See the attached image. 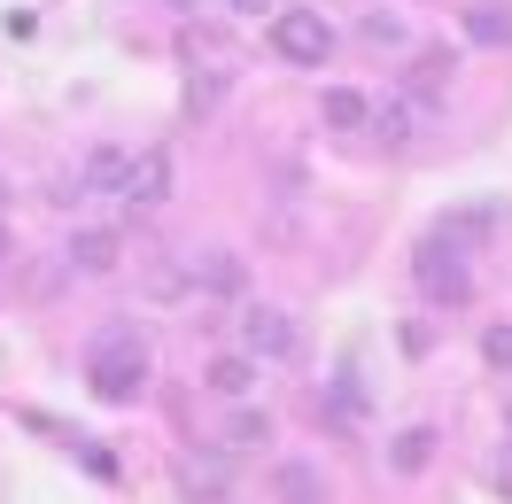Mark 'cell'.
I'll use <instances>...</instances> for the list:
<instances>
[{"label":"cell","instance_id":"cell-1","mask_svg":"<svg viewBox=\"0 0 512 504\" xmlns=\"http://www.w3.org/2000/svg\"><path fill=\"white\" fill-rule=\"evenodd\" d=\"M86 388H94L101 404H140L148 396V342H140V326H101L94 342H86Z\"/></svg>","mask_w":512,"mask_h":504},{"label":"cell","instance_id":"cell-2","mask_svg":"<svg viewBox=\"0 0 512 504\" xmlns=\"http://www.w3.org/2000/svg\"><path fill=\"white\" fill-rule=\"evenodd\" d=\"M412 280L427 303H443V311H466L474 303V272H466V249L458 241H443V233H427L412 256Z\"/></svg>","mask_w":512,"mask_h":504},{"label":"cell","instance_id":"cell-3","mask_svg":"<svg viewBox=\"0 0 512 504\" xmlns=\"http://www.w3.org/2000/svg\"><path fill=\"white\" fill-rule=\"evenodd\" d=\"M264 39H272V55L295 63V70H326V55H334V24H326L319 8H272Z\"/></svg>","mask_w":512,"mask_h":504},{"label":"cell","instance_id":"cell-4","mask_svg":"<svg viewBox=\"0 0 512 504\" xmlns=\"http://www.w3.org/2000/svg\"><path fill=\"white\" fill-rule=\"evenodd\" d=\"M171 481H179L187 504H225L233 497V450H225V442H194V450H179Z\"/></svg>","mask_w":512,"mask_h":504},{"label":"cell","instance_id":"cell-5","mask_svg":"<svg viewBox=\"0 0 512 504\" xmlns=\"http://www.w3.org/2000/svg\"><path fill=\"white\" fill-rule=\"evenodd\" d=\"M241 349H249L256 365H280V357L303 349V326H295V311H280V303H249V311H241Z\"/></svg>","mask_w":512,"mask_h":504},{"label":"cell","instance_id":"cell-6","mask_svg":"<svg viewBox=\"0 0 512 504\" xmlns=\"http://www.w3.org/2000/svg\"><path fill=\"white\" fill-rule=\"evenodd\" d=\"M505 202H497V194H489V202H466V210H443V225H435V233H443V241H458V249H481V241H497V233H505Z\"/></svg>","mask_w":512,"mask_h":504},{"label":"cell","instance_id":"cell-7","mask_svg":"<svg viewBox=\"0 0 512 504\" xmlns=\"http://www.w3.org/2000/svg\"><path fill=\"white\" fill-rule=\"evenodd\" d=\"M187 280H194V295H241V287H249V264L233 249H202V256H187Z\"/></svg>","mask_w":512,"mask_h":504},{"label":"cell","instance_id":"cell-8","mask_svg":"<svg viewBox=\"0 0 512 504\" xmlns=\"http://www.w3.org/2000/svg\"><path fill=\"white\" fill-rule=\"evenodd\" d=\"M117 202H132V210H156V202H171V156L163 148H140L132 156V179H125V194Z\"/></svg>","mask_w":512,"mask_h":504},{"label":"cell","instance_id":"cell-9","mask_svg":"<svg viewBox=\"0 0 512 504\" xmlns=\"http://www.w3.org/2000/svg\"><path fill=\"white\" fill-rule=\"evenodd\" d=\"M125 179H132V148H94L78 163V179H70V202L78 194H125Z\"/></svg>","mask_w":512,"mask_h":504},{"label":"cell","instance_id":"cell-10","mask_svg":"<svg viewBox=\"0 0 512 504\" xmlns=\"http://www.w3.org/2000/svg\"><path fill=\"white\" fill-rule=\"evenodd\" d=\"M427 117H435V109H427L419 94H381V101H373V132H381L388 148H404V140H412Z\"/></svg>","mask_w":512,"mask_h":504},{"label":"cell","instance_id":"cell-11","mask_svg":"<svg viewBox=\"0 0 512 504\" xmlns=\"http://www.w3.org/2000/svg\"><path fill=\"white\" fill-rule=\"evenodd\" d=\"M117 233H101V225H86V233H70V249H63V264L70 272H86V280H101V272H117Z\"/></svg>","mask_w":512,"mask_h":504},{"label":"cell","instance_id":"cell-12","mask_svg":"<svg viewBox=\"0 0 512 504\" xmlns=\"http://www.w3.org/2000/svg\"><path fill=\"white\" fill-rule=\"evenodd\" d=\"M458 24H466L474 47H512V0H466Z\"/></svg>","mask_w":512,"mask_h":504},{"label":"cell","instance_id":"cell-13","mask_svg":"<svg viewBox=\"0 0 512 504\" xmlns=\"http://www.w3.org/2000/svg\"><path fill=\"white\" fill-rule=\"evenodd\" d=\"M450 70H458V55H450V47H419L412 70H404V94H419L427 109H435V101H443V86H450Z\"/></svg>","mask_w":512,"mask_h":504},{"label":"cell","instance_id":"cell-14","mask_svg":"<svg viewBox=\"0 0 512 504\" xmlns=\"http://www.w3.org/2000/svg\"><path fill=\"white\" fill-rule=\"evenodd\" d=\"M202 388H210V396H225V404H241V396L256 388V357H249V349H225V357H210Z\"/></svg>","mask_w":512,"mask_h":504},{"label":"cell","instance_id":"cell-15","mask_svg":"<svg viewBox=\"0 0 512 504\" xmlns=\"http://www.w3.org/2000/svg\"><path fill=\"white\" fill-rule=\"evenodd\" d=\"M319 117H326V132H373V101L357 94V86H326Z\"/></svg>","mask_w":512,"mask_h":504},{"label":"cell","instance_id":"cell-16","mask_svg":"<svg viewBox=\"0 0 512 504\" xmlns=\"http://www.w3.org/2000/svg\"><path fill=\"white\" fill-rule=\"evenodd\" d=\"M272 497L280 504H326V473L311 458H288V466L272 473Z\"/></svg>","mask_w":512,"mask_h":504},{"label":"cell","instance_id":"cell-17","mask_svg":"<svg viewBox=\"0 0 512 504\" xmlns=\"http://www.w3.org/2000/svg\"><path fill=\"white\" fill-rule=\"evenodd\" d=\"M179 55H187V63L225 70V63H233V39H225L218 24H187V32H179Z\"/></svg>","mask_w":512,"mask_h":504},{"label":"cell","instance_id":"cell-18","mask_svg":"<svg viewBox=\"0 0 512 504\" xmlns=\"http://www.w3.org/2000/svg\"><path fill=\"white\" fill-rule=\"evenodd\" d=\"M218 442L233 450V458H249V450H264V442H272V419H264V411H233Z\"/></svg>","mask_w":512,"mask_h":504},{"label":"cell","instance_id":"cell-19","mask_svg":"<svg viewBox=\"0 0 512 504\" xmlns=\"http://www.w3.org/2000/svg\"><path fill=\"white\" fill-rule=\"evenodd\" d=\"M427 458H435V427H404L388 442V466L396 473H427Z\"/></svg>","mask_w":512,"mask_h":504},{"label":"cell","instance_id":"cell-20","mask_svg":"<svg viewBox=\"0 0 512 504\" xmlns=\"http://www.w3.org/2000/svg\"><path fill=\"white\" fill-rule=\"evenodd\" d=\"M357 39H365V47H404V24H396L388 8H373V16L357 24Z\"/></svg>","mask_w":512,"mask_h":504},{"label":"cell","instance_id":"cell-21","mask_svg":"<svg viewBox=\"0 0 512 504\" xmlns=\"http://www.w3.org/2000/svg\"><path fill=\"white\" fill-rule=\"evenodd\" d=\"M481 357H489L497 373H512V326H489V334H481Z\"/></svg>","mask_w":512,"mask_h":504},{"label":"cell","instance_id":"cell-22","mask_svg":"<svg viewBox=\"0 0 512 504\" xmlns=\"http://www.w3.org/2000/svg\"><path fill=\"white\" fill-rule=\"evenodd\" d=\"M497 497L512 504V450H505V458H497Z\"/></svg>","mask_w":512,"mask_h":504},{"label":"cell","instance_id":"cell-23","mask_svg":"<svg viewBox=\"0 0 512 504\" xmlns=\"http://www.w3.org/2000/svg\"><path fill=\"white\" fill-rule=\"evenodd\" d=\"M225 8H233V16H256V8H272V0H225Z\"/></svg>","mask_w":512,"mask_h":504},{"label":"cell","instance_id":"cell-24","mask_svg":"<svg viewBox=\"0 0 512 504\" xmlns=\"http://www.w3.org/2000/svg\"><path fill=\"white\" fill-rule=\"evenodd\" d=\"M163 8H179V16H194V0H163Z\"/></svg>","mask_w":512,"mask_h":504},{"label":"cell","instance_id":"cell-25","mask_svg":"<svg viewBox=\"0 0 512 504\" xmlns=\"http://www.w3.org/2000/svg\"><path fill=\"white\" fill-rule=\"evenodd\" d=\"M0 256H8V218H0Z\"/></svg>","mask_w":512,"mask_h":504},{"label":"cell","instance_id":"cell-26","mask_svg":"<svg viewBox=\"0 0 512 504\" xmlns=\"http://www.w3.org/2000/svg\"><path fill=\"white\" fill-rule=\"evenodd\" d=\"M0 202H8V187H0Z\"/></svg>","mask_w":512,"mask_h":504}]
</instances>
